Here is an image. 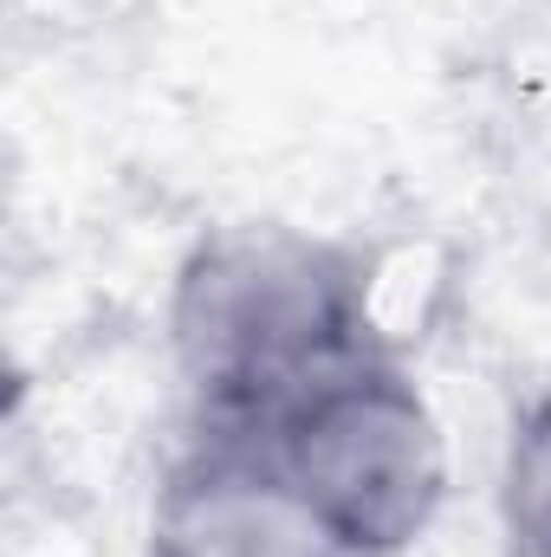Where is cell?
Wrapping results in <instances>:
<instances>
[{
	"label": "cell",
	"mask_w": 551,
	"mask_h": 557,
	"mask_svg": "<svg viewBox=\"0 0 551 557\" xmlns=\"http://www.w3.org/2000/svg\"><path fill=\"white\" fill-rule=\"evenodd\" d=\"M169 363L188 421L254 434L311 383L390 350L377 260L298 221H221L169 273Z\"/></svg>",
	"instance_id": "6da1fadb"
},
{
	"label": "cell",
	"mask_w": 551,
	"mask_h": 557,
	"mask_svg": "<svg viewBox=\"0 0 551 557\" xmlns=\"http://www.w3.org/2000/svg\"><path fill=\"white\" fill-rule=\"evenodd\" d=\"M247 441L344 557H409L448 506V428L403 344L311 383Z\"/></svg>",
	"instance_id": "7a4b0ae2"
},
{
	"label": "cell",
	"mask_w": 551,
	"mask_h": 557,
	"mask_svg": "<svg viewBox=\"0 0 551 557\" xmlns=\"http://www.w3.org/2000/svg\"><path fill=\"white\" fill-rule=\"evenodd\" d=\"M143 557H344L305 512L267 447L247 434L182 428L156 473Z\"/></svg>",
	"instance_id": "3957f363"
},
{
	"label": "cell",
	"mask_w": 551,
	"mask_h": 557,
	"mask_svg": "<svg viewBox=\"0 0 551 557\" xmlns=\"http://www.w3.org/2000/svg\"><path fill=\"white\" fill-rule=\"evenodd\" d=\"M493 519L506 557H551V383L519 403L493 473Z\"/></svg>",
	"instance_id": "277c9868"
}]
</instances>
